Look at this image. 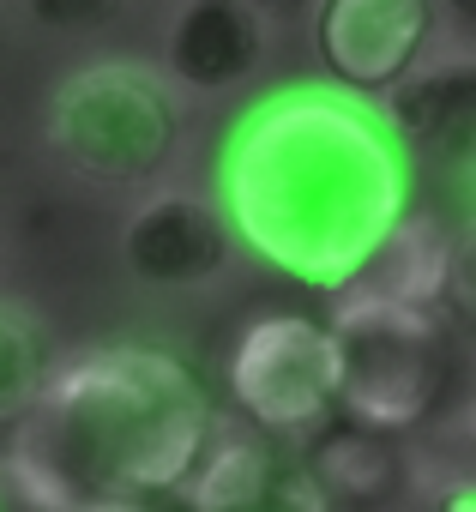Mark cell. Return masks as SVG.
Instances as JSON below:
<instances>
[{"instance_id":"cell-1","label":"cell","mask_w":476,"mask_h":512,"mask_svg":"<svg viewBox=\"0 0 476 512\" xmlns=\"http://www.w3.org/2000/svg\"><path fill=\"white\" fill-rule=\"evenodd\" d=\"M217 205L254 260L344 296L416 217V151L380 97L284 85L223 133Z\"/></svg>"},{"instance_id":"cell-2","label":"cell","mask_w":476,"mask_h":512,"mask_svg":"<svg viewBox=\"0 0 476 512\" xmlns=\"http://www.w3.org/2000/svg\"><path fill=\"white\" fill-rule=\"evenodd\" d=\"M199 374L151 344H97L55 368L43 404L13 428L7 494L43 512L181 494L217 440Z\"/></svg>"},{"instance_id":"cell-3","label":"cell","mask_w":476,"mask_h":512,"mask_svg":"<svg viewBox=\"0 0 476 512\" xmlns=\"http://www.w3.org/2000/svg\"><path fill=\"white\" fill-rule=\"evenodd\" d=\"M43 145L85 187L157 193L187 151V91L163 61L97 55L49 91Z\"/></svg>"},{"instance_id":"cell-4","label":"cell","mask_w":476,"mask_h":512,"mask_svg":"<svg viewBox=\"0 0 476 512\" xmlns=\"http://www.w3.org/2000/svg\"><path fill=\"white\" fill-rule=\"evenodd\" d=\"M332 338H338V398L350 422L392 434V428H416L440 404L446 332L434 308L344 290L332 308Z\"/></svg>"},{"instance_id":"cell-5","label":"cell","mask_w":476,"mask_h":512,"mask_svg":"<svg viewBox=\"0 0 476 512\" xmlns=\"http://www.w3.org/2000/svg\"><path fill=\"white\" fill-rule=\"evenodd\" d=\"M229 392L242 416L266 434L326 428L338 398V338L308 314H260L229 350Z\"/></svg>"},{"instance_id":"cell-6","label":"cell","mask_w":476,"mask_h":512,"mask_svg":"<svg viewBox=\"0 0 476 512\" xmlns=\"http://www.w3.org/2000/svg\"><path fill=\"white\" fill-rule=\"evenodd\" d=\"M242 235H235L229 211L211 205L205 193L187 187H157L145 193L127 223H121V266L133 284L163 290V296H187V290H211L229 278Z\"/></svg>"},{"instance_id":"cell-7","label":"cell","mask_w":476,"mask_h":512,"mask_svg":"<svg viewBox=\"0 0 476 512\" xmlns=\"http://www.w3.org/2000/svg\"><path fill=\"white\" fill-rule=\"evenodd\" d=\"M434 25H440L434 0H320L308 13L326 79L380 103L428 61Z\"/></svg>"},{"instance_id":"cell-8","label":"cell","mask_w":476,"mask_h":512,"mask_svg":"<svg viewBox=\"0 0 476 512\" xmlns=\"http://www.w3.org/2000/svg\"><path fill=\"white\" fill-rule=\"evenodd\" d=\"M187 512H332L314 458L266 428H217L205 464L181 488Z\"/></svg>"},{"instance_id":"cell-9","label":"cell","mask_w":476,"mask_h":512,"mask_svg":"<svg viewBox=\"0 0 476 512\" xmlns=\"http://www.w3.org/2000/svg\"><path fill=\"white\" fill-rule=\"evenodd\" d=\"M272 19L254 0H175L163 25V73L187 97H229L242 91L272 49Z\"/></svg>"},{"instance_id":"cell-10","label":"cell","mask_w":476,"mask_h":512,"mask_svg":"<svg viewBox=\"0 0 476 512\" xmlns=\"http://www.w3.org/2000/svg\"><path fill=\"white\" fill-rule=\"evenodd\" d=\"M386 115L416 157L440 169H476V49L422 61L386 97Z\"/></svg>"},{"instance_id":"cell-11","label":"cell","mask_w":476,"mask_h":512,"mask_svg":"<svg viewBox=\"0 0 476 512\" xmlns=\"http://www.w3.org/2000/svg\"><path fill=\"white\" fill-rule=\"evenodd\" d=\"M446 272H452V235H446L434 217L416 211L350 290H356V296H380V302L434 308V302H446Z\"/></svg>"},{"instance_id":"cell-12","label":"cell","mask_w":476,"mask_h":512,"mask_svg":"<svg viewBox=\"0 0 476 512\" xmlns=\"http://www.w3.org/2000/svg\"><path fill=\"white\" fill-rule=\"evenodd\" d=\"M55 338L49 326L37 320V308L25 296H7L0 302V416L13 428L43 404L49 380H55Z\"/></svg>"},{"instance_id":"cell-13","label":"cell","mask_w":476,"mask_h":512,"mask_svg":"<svg viewBox=\"0 0 476 512\" xmlns=\"http://www.w3.org/2000/svg\"><path fill=\"white\" fill-rule=\"evenodd\" d=\"M320 482L344 500H380L392 488V446L380 440V428L368 422H350V428H320V440L308 446Z\"/></svg>"},{"instance_id":"cell-14","label":"cell","mask_w":476,"mask_h":512,"mask_svg":"<svg viewBox=\"0 0 476 512\" xmlns=\"http://www.w3.org/2000/svg\"><path fill=\"white\" fill-rule=\"evenodd\" d=\"M25 19L37 31H55V37H85V31H103L127 0H19Z\"/></svg>"},{"instance_id":"cell-15","label":"cell","mask_w":476,"mask_h":512,"mask_svg":"<svg viewBox=\"0 0 476 512\" xmlns=\"http://www.w3.org/2000/svg\"><path fill=\"white\" fill-rule=\"evenodd\" d=\"M446 302L476 326V211L452 235V272H446Z\"/></svg>"},{"instance_id":"cell-16","label":"cell","mask_w":476,"mask_h":512,"mask_svg":"<svg viewBox=\"0 0 476 512\" xmlns=\"http://www.w3.org/2000/svg\"><path fill=\"white\" fill-rule=\"evenodd\" d=\"M416 494L428 512H476V476L470 470H422Z\"/></svg>"},{"instance_id":"cell-17","label":"cell","mask_w":476,"mask_h":512,"mask_svg":"<svg viewBox=\"0 0 476 512\" xmlns=\"http://www.w3.org/2000/svg\"><path fill=\"white\" fill-rule=\"evenodd\" d=\"M434 7H440V25H446L458 43L476 49V0H434Z\"/></svg>"},{"instance_id":"cell-18","label":"cell","mask_w":476,"mask_h":512,"mask_svg":"<svg viewBox=\"0 0 476 512\" xmlns=\"http://www.w3.org/2000/svg\"><path fill=\"white\" fill-rule=\"evenodd\" d=\"M254 7H260L266 19H302V13L320 7V0H254Z\"/></svg>"},{"instance_id":"cell-19","label":"cell","mask_w":476,"mask_h":512,"mask_svg":"<svg viewBox=\"0 0 476 512\" xmlns=\"http://www.w3.org/2000/svg\"><path fill=\"white\" fill-rule=\"evenodd\" d=\"M85 512H151L145 500H109V506H85Z\"/></svg>"},{"instance_id":"cell-20","label":"cell","mask_w":476,"mask_h":512,"mask_svg":"<svg viewBox=\"0 0 476 512\" xmlns=\"http://www.w3.org/2000/svg\"><path fill=\"white\" fill-rule=\"evenodd\" d=\"M464 434H470V446H476V404H470V422H464Z\"/></svg>"}]
</instances>
